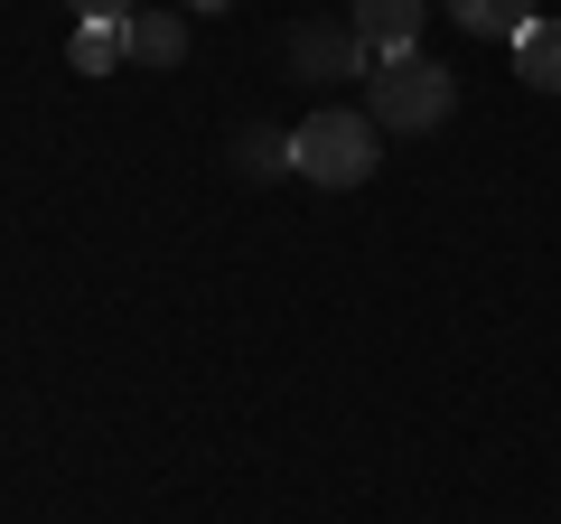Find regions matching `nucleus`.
Returning a JSON list of instances; mask_svg holds the SVG:
<instances>
[{
	"label": "nucleus",
	"instance_id": "obj_1",
	"mask_svg": "<svg viewBox=\"0 0 561 524\" xmlns=\"http://www.w3.org/2000/svg\"><path fill=\"white\" fill-rule=\"evenodd\" d=\"M449 103H459V76L431 66L421 47H412V57H383L375 76H365V113H375V132H440Z\"/></svg>",
	"mask_w": 561,
	"mask_h": 524
},
{
	"label": "nucleus",
	"instance_id": "obj_3",
	"mask_svg": "<svg viewBox=\"0 0 561 524\" xmlns=\"http://www.w3.org/2000/svg\"><path fill=\"white\" fill-rule=\"evenodd\" d=\"M290 66L300 76H375V47L356 38V29H290Z\"/></svg>",
	"mask_w": 561,
	"mask_h": 524
},
{
	"label": "nucleus",
	"instance_id": "obj_2",
	"mask_svg": "<svg viewBox=\"0 0 561 524\" xmlns=\"http://www.w3.org/2000/svg\"><path fill=\"white\" fill-rule=\"evenodd\" d=\"M375 160H383L375 113H309L300 132H290V169L319 179V187H365V179H375Z\"/></svg>",
	"mask_w": 561,
	"mask_h": 524
},
{
	"label": "nucleus",
	"instance_id": "obj_9",
	"mask_svg": "<svg viewBox=\"0 0 561 524\" xmlns=\"http://www.w3.org/2000/svg\"><path fill=\"white\" fill-rule=\"evenodd\" d=\"M234 169H243V179H280V169H290V132H272V122H253V132L234 141Z\"/></svg>",
	"mask_w": 561,
	"mask_h": 524
},
{
	"label": "nucleus",
	"instance_id": "obj_5",
	"mask_svg": "<svg viewBox=\"0 0 561 524\" xmlns=\"http://www.w3.org/2000/svg\"><path fill=\"white\" fill-rule=\"evenodd\" d=\"M76 76H113L122 57H131V20H76Z\"/></svg>",
	"mask_w": 561,
	"mask_h": 524
},
{
	"label": "nucleus",
	"instance_id": "obj_11",
	"mask_svg": "<svg viewBox=\"0 0 561 524\" xmlns=\"http://www.w3.org/2000/svg\"><path fill=\"white\" fill-rule=\"evenodd\" d=\"M197 10H234V0H197Z\"/></svg>",
	"mask_w": 561,
	"mask_h": 524
},
{
	"label": "nucleus",
	"instance_id": "obj_4",
	"mask_svg": "<svg viewBox=\"0 0 561 524\" xmlns=\"http://www.w3.org/2000/svg\"><path fill=\"white\" fill-rule=\"evenodd\" d=\"M346 29L375 47V66H383V57H412V47H421V0H356Z\"/></svg>",
	"mask_w": 561,
	"mask_h": 524
},
{
	"label": "nucleus",
	"instance_id": "obj_8",
	"mask_svg": "<svg viewBox=\"0 0 561 524\" xmlns=\"http://www.w3.org/2000/svg\"><path fill=\"white\" fill-rule=\"evenodd\" d=\"M459 10V29H478V38H524V29L542 20L534 0H449Z\"/></svg>",
	"mask_w": 561,
	"mask_h": 524
},
{
	"label": "nucleus",
	"instance_id": "obj_10",
	"mask_svg": "<svg viewBox=\"0 0 561 524\" xmlns=\"http://www.w3.org/2000/svg\"><path fill=\"white\" fill-rule=\"evenodd\" d=\"M84 20H131V0H76Z\"/></svg>",
	"mask_w": 561,
	"mask_h": 524
},
{
	"label": "nucleus",
	"instance_id": "obj_6",
	"mask_svg": "<svg viewBox=\"0 0 561 524\" xmlns=\"http://www.w3.org/2000/svg\"><path fill=\"white\" fill-rule=\"evenodd\" d=\"M515 76L534 84V94H561V20H534L515 38Z\"/></svg>",
	"mask_w": 561,
	"mask_h": 524
},
{
	"label": "nucleus",
	"instance_id": "obj_7",
	"mask_svg": "<svg viewBox=\"0 0 561 524\" xmlns=\"http://www.w3.org/2000/svg\"><path fill=\"white\" fill-rule=\"evenodd\" d=\"M187 57V29L169 10H131V66H179Z\"/></svg>",
	"mask_w": 561,
	"mask_h": 524
}]
</instances>
